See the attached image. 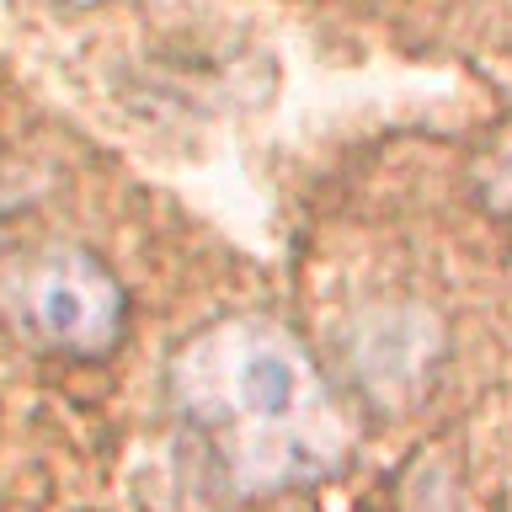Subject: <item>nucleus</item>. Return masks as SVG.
<instances>
[{"mask_svg": "<svg viewBox=\"0 0 512 512\" xmlns=\"http://www.w3.org/2000/svg\"><path fill=\"white\" fill-rule=\"evenodd\" d=\"M176 400L214 438L240 486H278L331 454L326 400L283 336L219 326L176 358Z\"/></svg>", "mask_w": 512, "mask_h": 512, "instance_id": "1", "label": "nucleus"}, {"mask_svg": "<svg viewBox=\"0 0 512 512\" xmlns=\"http://www.w3.org/2000/svg\"><path fill=\"white\" fill-rule=\"evenodd\" d=\"M27 331L75 358H102L123 331V288L86 251H54L16 288Z\"/></svg>", "mask_w": 512, "mask_h": 512, "instance_id": "2", "label": "nucleus"}, {"mask_svg": "<svg viewBox=\"0 0 512 512\" xmlns=\"http://www.w3.org/2000/svg\"><path fill=\"white\" fill-rule=\"evenodd\" d=\"M486 187H491V203H496V208H507V214H512V144H507L502 166L491 171V182H486Z\"/></svg>", "mask_w": 512, "mask_h": 512, "instance_id": "3", "label": "nucleus"}]
</instances>
